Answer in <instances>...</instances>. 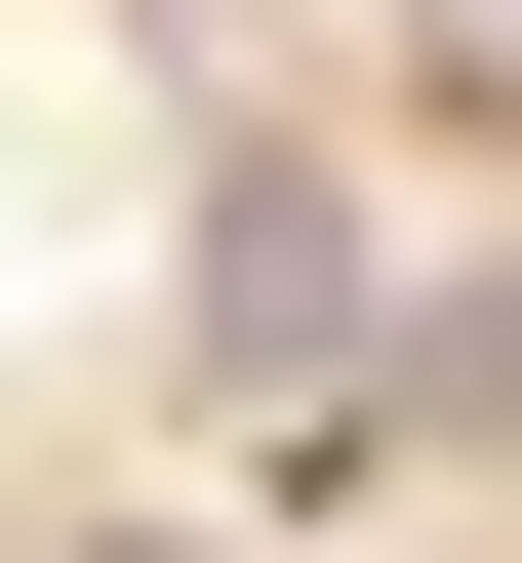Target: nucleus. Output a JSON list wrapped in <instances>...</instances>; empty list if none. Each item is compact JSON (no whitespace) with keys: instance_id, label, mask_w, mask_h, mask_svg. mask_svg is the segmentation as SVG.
<instances>
[{"instance_id":"obj_1","label":"nucleus","mask_w":522,"mask_h":563,"mask_svg":"<svg viewBox=\"0 0 522 563\" xmlns=\"http://www.w3.org/2000/svg\"><path fill=\"white\" fill-rule=\"evenodd\" d=\"M162 282H201V363H242V402H322V363H362V201H322V162H242Z\"/></svg>"},{"instance_id":"obj_2","label":"nucleus","mask_w":522,"mask_h":563,"mask_svg":"<svg viewBox=\"0 0 522 563\" xmlns=\"http://www.w3.org/2000/svg\"><path fill=\"white\" fill-rule=\"evenodd\" d=\"M442 121H522V0H442Z\"/></svg>"}]
</instances>
